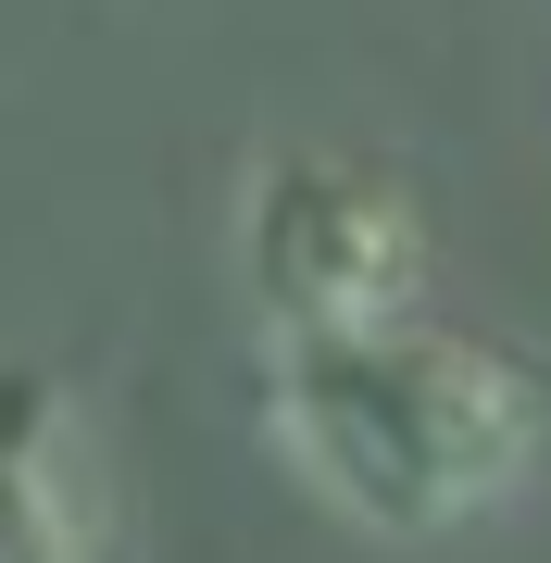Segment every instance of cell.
I'll return each mask as SVG.
<instances>
[{
  "instance_id": "obj_3",
  "label": "cell",
  "mask_w": 551,
  "mask_h": 563,
  "mask_svg": "<svg viewBox=\"0 0 551 563\" xmlns=\"http://www.w3.org/2000/svg\"><path fill=\"white\" fill-rule=\"evenodd\" d=\"M0 563H101V526L63 463V376L0 363Z\"/></svg>"
},
{
  "instance_id": "obj_1",
  "label": "cell",
  "mask_w": 551,
  "mask_h": 563,
  "mask_svg": "<svg viewBox=\"0 0 551 563\" xmlns=\"http://www.w3.org/2000/svg\"><path fill=\"white\" fill-rule=\"evenodd\" d=\"M264 439L364 539H451L551 451V376L427 301L264 339Z\"/></svg>"
},
{
  "instance_id": "obj_2",
  "label": "cell",
  "mask_w": 551,
  "mask_h": 563,
  "mask_svg": "<svg viewBox=\"0 0 551 563\" xmlns=\"http://www.w3.org/2000/svg\"><path fill=\"white\" fill-rule=\"evenodd\" d=\"M225 263H239V301L264 313V339H288V325H351V313L427 301L439 225L401 163L288 139L225 201Z\"/></svg>"
}]
</instances>
